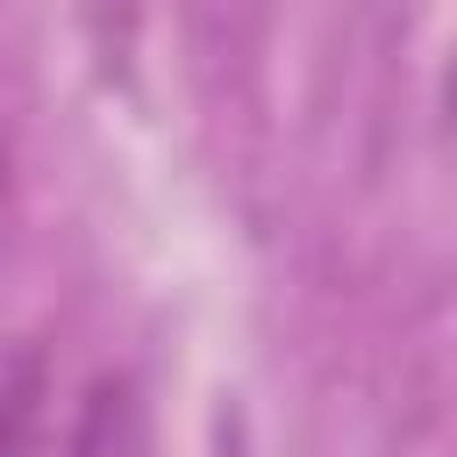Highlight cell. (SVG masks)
<instances>
[{
	"label": "cell",
	"instance_id": "obj_1",
	"mask_svg": "<svg viewBox=\"0 0 457 457\" xmlns=\"http://www.w3.org/2000/svg\"><path fill=\"white\" fill-rule=\"evenodd\" d=\"M36 421H43V364L29 350L0 386V457H36Z\"/></svg>",
	"mask_w": 457,
	"mask_h": 457
},
{
	"label": "cell",
	"instance_id": "obj_2",
	"mask_svg": "<svg viewBox=\"0 0 457 457\" xmlns=\"http://www.w3.org/2000/svg\"><path fill=\"white\" fill-rule=\"evenodd\" d=\"M79 457H121L114 450V393L100 386L93 393V407H86V421H79V443H71Z\"/></svg>",
	"mask_w": 457,
	"mask_h": 457
}]
</instances>
